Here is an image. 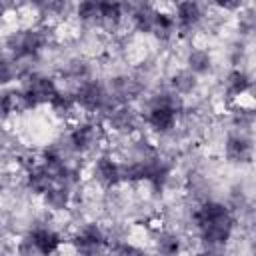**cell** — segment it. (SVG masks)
Segmentation results:
<instances>
[{
  "label": "cell",
  "instance_id": "6da1fadb",
  "mask_svg": "<svg viewBox=\"0 0 256 256\" xmlns=\"http://www.w3.org/2000/svg\"><path fill=\"white\" fill-rule=\"evenodd\" d=\"M194 222L200 230L202 242L208 246H224L234 228V218L222 202H204L194 212Z\"/></svg>",
  "mask_w": 256,
  "mask_h": 256
},
{
  "label": "cell",
  "instance_id": "7a4b0ae2",
  "mask_svg": "<svg viewBox=\"0 0 256 256\" xmlns=\"http://www.w3.org/2000/svg\"><path fill=\"white\" fill-rule=\"evenodd\" d=\"M178 98L170 96V94H162L158 96L150 108H148V114H146V122L160 134H166L174 128L176 124V118H178Z\"/></svg>",
  "mask_w": 256,
  "mask_h": 256
},
{
  "label": "cell",
  "instance_id": "3957f363",
  "mask_svg": "<svg viewBox=\"0 0 256 256\" xmlns=\"http://www.w3.org/2000/svg\"><path fill=\"white\" fill-rule=\"evenodd\" d=\"M46 44V36L40 30H20L8 38V48L14 58H34Z\"/></svg>",
  "mask_w": 256,
  "mask_h": 256
},
{
  "label": "cell",
  "instance_id": "277c9868",
  "mask_svg": "<svg viewBox=\"0 0 256 256\" xmlns=\"http://www.w3.org/2000/svg\"><path fill=\"white\" fill-rule=\"evenodd\" d=\"M24 94H26V100H28V106L30 108H36L40 104H48L52 100V96L56 94V84L50 76H44V74H32L26 82V86L22 88Z\"/></svg>",
  "mask_w": 256,
  "mask_h": 256
},
{
  "label": "cell",
  "instance_id": "5b68a950",
  "mask_svg": "<svg viewBox=\"0 0 256 256\" xmlns=\"http://www.w3.org/2000/svg\"><path fill=\"white\" fill-rule=\"evenodd\" d=\"M74 100H76V104L82 106L84 110L96 112V110H102L104 104H106V90H104L102 84H98V82H84V84L76 90Z\"/></svg>",
  "mask_w": 256,
  "mask_h": 256
},
{
  "label": "cell",
  "instance_id": "8992f818",
  "mask_svg": "<svg viewBox=\"0 0 256 256\" xmlns=\"http://www.w3.org/2000/svg\"><path fill=\"white\" fill-rule=\"evenodd\" d=\"M28 242L32 244V248L40 254H54L60 246V234L54 232L52 228L46 226H38L28 234Z\"/></svg>",
  "mask_w": 256,
  "mask_h": 256
},
{
  "label": "cell",
  "instance_id": "52a82bcc",
  "mask_svg": "<svg viewBox=\"0 0 256 256\" xmlns=\"http://www.w3.org/2000/svg\"><path fill=\"white\" fill-rule=\"evenodd\" d=\"M226 158L230 162H250L252 158V142L244 134H232L226 138Z\"/></svg>",
  "mask_w": 256,
  "mask_h": 256
},
{
  "label": "cell",
  "instance_id": "ba28073f",
  "mask_svg": "<svg viewBox=\"0 0 256 256\" xmlns=\"http://www.w3.org/2000/svg\"><path fill=\"white\" fill-rule=\"evenodd\" d=\"M74 244L78 250L82 252H96V250H102L104 244H106V238L102 234V230L96 226V224H88L84 226L76 236H74Z\"/></svg>",
  "mask_w": 256,
  "mask_h": 256
},
{
  "label": "cell",
  "instance_id": "9c48e42d",
  "mask_svg": "<svg viewBox=\"0 0 256 256\" xmlns=\"http://www.w3.org/2000/svg\"><path fill=\"white\" fill-rule=\"evenodd\" d=\"M94 176L104 186H116L122 180V166L114 162L110 156H100L94 166Z\"/></svg>",
  "mask_w": 256,
  "mask_h": 256
},
{
  "label": "cell",
  "instance_id": "30bf717a",
  "mask_svg": "<svg viewBox=\"0 0 256 256\" xmlns=\"http://www.w3.org/2000/svg\"><path fill=\"white\" fill-rule=\"evenodd\" d=\"M200 20H202V8H200V4L196 0H180L178 2L174 22H178V26L182 30L194 28Z\"/></svg>",
  "mask_w": 256,
  "mask_h": 256
},
{
  "label": "cell",
  "instance_id": "8fae6325",
  "mask_svg": "<svg viewBox=\"0 0 256 256\" xmlns=\"http://www.w3.org/2000/svg\"><path fill=\"white\" fill-rule=\"evenodd\" d=\"M98 138V132H96V126L94 124H80L76 126L70 136H68V142H70V148L76 150V152H86L94 146Z\"/></svg>",
  "mask_w": 256,
  "mask_h": 256
},
{
  "label": "cell",
  "instance_id": "7c38bea8",
  "mask_svg": "<svg viewBox=\"0 0 256 256\" xmlns=\"http://www.w3.org/2000/svg\"><path fill=\"white\" fill-rule=\"evenodd\" d=\"M24 110H30L24 90H6L4 94H0V114L2 116L20 114Z\"/></svg>",
  "mask_w": 256,
  "mask_h": 256
},
{
  "label": "cell",
  "instance_id": "4fadbf2b",
  "mask_svg": "<svg viewBox=\"0 0 256 256\" xmlns=\"http://www.w3.org/2000/svg\"><path fill=\"white\" fill-rule=\"evenodd\" d=\"M54 184H58V182H56V178L52 176V172L48 170L46 164H38L28 172V188L36 194H44Z\"/></svg>",
  "mask_w": 256,
  "mask_h": 256
},
{
  "label": "cell",
  "instance_id": "5bb4252c",
  "mask_svg": "<svg viewBox=\"0 0 256 256\" xmlns=\"http://www.w3.org/2000/svg\"><path fill=\"white\" fill-rule=\"evenodd\" d=\"M122 0H100V8H98V22L116 26L122 18Z\"/></svg>",
  "mask_w": 256,
  "mask_h": 256
},
{
  "label": "cell",
  "instance_id": "9a60e30c",
  "mask_svg": "<svg viewBox=\"0 0 256 256\" xmlns=\"http://www.w3.org/2000/svg\"><path fill=\"white\" fill-rule=\"evenodd\" d=\"M42 196H44L46 204H48L52 210H62V208H66V206H68V200H70V192H68V188H66L62 182L50 186Z\"/></svg>",
  "mask_w": 256,
  "mask_h": 256
},
{
  "label": "cell",
  "instance_id": "2e32d148",
  "mask_svg": "<svg viewBox=\"0 0 256 256\" xmlns=\"http://www.w3.org/2000/svg\"><path fill=\"white\" fill-rule=\"evenodd\" d=\"M250 88V76L244 70H232L226 76V92L230 96H240Z\"/></svg>",
  "mask_w": 256,
  "mask_h": 256
},
{
  "label": "cell",
  "instance_id": "e0dca14e",
  "mask_svg": "<svg viewBox=\"0 0 256 256\" xmlns=\"http://www.w3.org/2000/svg\"><path fill=\"white\" fill-rule=\"evenodd\" d=\"M210 66H212V58L206 50L196 48L188 54V68H190L192 74H204V72L210 70Z\"/></svg>",
  "mask_w": 256,
  "mask_h": 256
},
{
  "label": "cell",
  "instance_id": "ac0fdd59",
  "mask_svg": "<svg viewBox=\"0 0 256 256\" xmlns=\"http://www.w3.org/2000/svg\"><path fill=\"white\" fill-rule=\"evenodd\" d=\"M174 26H176V22H174V18L170 14L156 12L154 14V24H152V34L166 38V36H170L174 32Z\"/></svg>",
  "mask_w": 256,
  "mask_h": 256
},
{
  "label": "cell",
  "instance_id": "d6986e66",
  "mask_svg": "<svg viewBox=\"0 0 256 256\" xmlns=\"http://www.w3.org/2000/svg\"><path fill=\"white\" fill-rule=\"evenodd\" d=\"M48 104L52 106V110H54L56 114H68V112L76 106V100H74L72 94H66V92L56 90V94L52 96V100H50Z\"/></svg>",
  "mask_w": 256,
  "mask_h": 256
},
{
  "label": "cell",
  "instance_id": "ffe728a7",
  "mask_svg": "<svg viewBox=\"0 0 256 256\" xmlns=\"http://www.w3.org/2000/svg\"><path fill=\"white\" fill-rule=\"evenodd\" d=\"M98 8H100V0H80L76 14L84 22H98Z\"/></svg>",
  "mask_w": 256,
  "mask_h": 256
},
{
  "label": "cell",
  "instance_id": "44dd1931",
  "mask_svg": "<svg viewBox=\"0 0 256 256\" xmlns=\"http://www.w3.org/2000/svg\"><path fill=\"white\" fill-rule=\"evenodd\" d=\"M196 74L192 72H180L172 78V86L176 92H190L194 86H196V80H194Z\"/></svg>",
  "mask_w": 256,
  "mask_h": 256
},
{
  "label": "cell",
  "instance_id": "7402d4cb",
  "mask_svg": "<svg viewBox=\"0 0 256 256\" xmlns=\"http://www.w3.org/2000/svg\"><path fill=\"white\" fill-rule=\"evenodd\" d=\"M110 120H112L114 128H118V130H130L134 126V114L128 108H122V110L114 112V116Z\"/></svg>",
  "mask_w": 256,
  "mask_h": 256
},
{
  "label": "cell",
  "instance_id": "603a6c76",
  "mask_svg": "<svg viewBox=\"0 0 256 256\" xmlns=\"http://www.w3.org/2000/svg\"><path fill=\"white\" fill-rule=\"evenodd\" d=\"M14 76H16V68H14V64H12L8 58L0 56V84H8V82H12Z\"/></svg>",
  "mask_w": 256,
  "mask_h": 256
},
{
  "label": "cell",
  "instance_id": "cb8c5ba5",
  "mask_svg": "<svg viewBox=\"0 0 256 256\" xmlns=\"http://www.w3.org/2000/svg\"><path fill=\"white\" fill-rule=\"evenodd\" d=\"M212 2L222 10H236L244 4V0H212Z\"/></svg>",
  "mask_w": 256,
  "mask_h": 256
},
{
  "label": "cell",
  "instance_id": "d4e9b609",
  "mask_svg": "<svg viewBox=\"0 0 256 256\" xmlns=\"http://www.w3.org/2000/svg\"><path fill=\"white\" fill-rule=\"evenodd\" d=\"M180 248V242H178V238H168V240H162L160 242V250L162 252H176Z\"/></svg>",
  "mask_w": 256,
  "mask_h": 256
},
{
  "label": "cell",
  "instance_id": "484cf974",
  "mask_svg": "<svg viewBox=\"0 0 256 256\" xmlns=\"http://www.w3.org/2000/svg\"><path fill=\"white\" fill-rule=\"evenodd\" d=\"M0 18H2V4H0Z\"/></svg>",
  "mask_w": 256,
  "mask_h": 256
}]
</instances>
